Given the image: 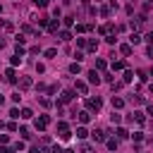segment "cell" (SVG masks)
I'll return each mask as SVG.
<instances>
[{"mask_svg":"<svg viewBox=\"0 0 153 153\" xmlns=\"http://www.w3.org/2000/svg\"><path fill=\"white\" fill-rule=\"evenodd\" d=\"M57 131H60V139H69V136H72V134H69L67 122H57Z\"/></svg>","mask_w":153,"mask_h":153,"instance_id":"1","label":"cell"},{"mask_svg":"<svg viewBox=\"0 0 153 153\" xmlns=\"http://www.w3.org/2000/svg\"><path fill=\"white\" fill-rule=\"evenodd\" d=\"M48 124H50V117H48V115H41V117L36 120V129H41V131H43Z\"/></svg>","mask_w":153,"mask_h":153,"instance_id":"2","label":"cell"},{"mask_svg":"<svg viewBox=\"0 0 153 153\" xmlns=\"http://www.w3.org/2000/svg\"><path fill=\"white\" fill-rule=\"evenodd\" d=\"M31 86H33L31 76H22V79H19V91H26V88H31Z\"/></svg>","mask_w":153,"mask_h":153,"instance_id":"3","label":"cell"},{"mask_svg":"<svg viewBox=\"0 0 153 153\" xmlns=\"http://www.w3.org/2000/svg\"><path fill=\"white\" fill-rule=\"evenodd\" d=\"M86 108L98 112V110H100V98H88V100H86Z\"/></svg>","mask_w":153,"mask_h":153,"instance_id":"4","label":"cell"},{"mask_svg":"<svg viewBox=\"0 0 153 153\" xmlns=\"http://www.w3.org/2000/svg\"><path fill=\"white\" fill-rule=\"evenodd\" d=\"M5 81L17 84V74H14V69H12V67H10V69H5Z\"/></svg>","mask_w":153,"mask_h":153,"instance_id":"5","label":"cell"},{"mask_svg":"<svg viewBox=\"0 0 153 153\" xmlns=\"http://www.w3.org/2000/svg\"><path fill=\"white\" fill-rule=\"evenodd\" d=\"M88 84H100V74H98L96 69L88 72Z\"/></svg>","mask_w":153,"mask_h":153,"instance_id":"6","label":"cell"},{"mask_svg":"<svg viewBox=\"0 0 153 153\" xmlns=\"http://www.w3.org/2000/svg\"><path fill=\"white\" fill-rule=\"evenodd\" d=\"M93 139H96V141H108V131L96 129V131H93Z\"/></svg>","mask_w":153,"mask_h":153,"instance_id":"7","label":"cell"},{"mask_svg":"<svg viewBox=\"0 0 153 153\" xmlns=\"http://www.w3.org/2000/svg\"><path fill=\"white\" fill-rule=\"evenodd\" d=\"M74 98V91H62V96H60V103H69Z\"/></svg>","mask_w":153,"mask_h":153,"instance_id":"8","label":"cell"},{"mask_svg":"<svg viewBox=\"0 0 153 153\" xmlns=\"http://www.w3.org/2000/svg\"><path fill=\"white\" fill-rule=\"evenodd\" d=\"M124 69V60H112V72H120Z\"/></svg>","mask_w":153,"mask_h":153,"instance_id":"9","label":"cell"},{"mask_svg":"<svg viewBox=\"0 0 153 153\" xmlns=\"http://www.w3.org/2000/svg\"><path fill=\"white\" fill-rule=\"evenodd\" d=\"M141 41H143V38H141V36H139L136 31H134V33L129 36V43H131V45H136V43H141Z\"/></svg>","mask_w":153,"mask_h":153,"instance_id":"10","label":"cell"},{"mask_svg":"<svg viewBox=\"0 0 153 153\" xmlns=\"http://www.w3.org/2000/svg\"><path fill=\"white\" fill-rule=\"evenodd\" d=\"M131 79H134V72H131V69H127V72H124V76H122V84H129Z\"/></svg>","mask_w":153,"mask_h":153,"instance_id":"11","label":"cell"},{"mask_svg":"<svg viewBox=\"0 0 153 153\" xmlns=\"http://www.w3.org/2000/svg\"><path fill=\"white\" fill-rule=\"evenodd\" d=\"M76 91H79L81 96H86V91H88V86H86L84 81H76Z\"/></svg>","mask_w":153,"mask_h":153,"instance_id":"12","label":"cell"},{"mask_svg":"<svg viewBox=\"0 0 153 153\" xmlns=\"http://www.w3.org/2000/svg\"><path fill=\"white\" fill-rule=\"evenodd\" d=\"M112 108H117V110H120V108H124V100H122V98H117V96H112Z\"/></svg>","mask_w":153,"mask_h":153,"instance_id":"13","label":"cell"},{"mask_svg":"<svg viewBox=\"0 0 153 153\" xmlns=\"http://www.w3.org/2000/svg\"><path fill=\"white\" fill-rule=\"evenodd\" d=\"M48 31H50V33H57V19L48 22Z\"/></svg>","mask_w":153,"mask_h":153,"instance_id":"14","label":"cell"},{"mask_svg":"<svg viewBox=\"0 0 153 153\" xmlns=\"http://www.w3.org/2000/svg\"><path fill=\"white\" fill-rule=\"evenodd\" d=\"M69 72H72V74H79V72H81V65H79V62H72V65H69Z\"/></svg>","mask_w":153,"mask_h":153,"instance_id":"15","label":"cell"},{"mask_svg":"<svg viewBox=\"0 0 153 153\" xmlns=\"http://www.w3.org/2000/svg\"><path fill=\"white\" fill-rule=\"evenodd\" d=\"M131 103H134V105H143L146 100H143V96H139V93H136V96H131Z\"/></svg>","mask_w":153,"mask_h":153,"instance_id":"16","label":"cell"},{"mask_svg":"<svg viewBox=\"0 0 153 153\" xmlns=\"http://www.w3.org/2000/svg\"><path fill=\"white\" fill-rule=\"evenodd\" d=\"M88 120H91V115H88L86 110H84V112H79V122H81V124H86Z\"/></svg>","mask_w":153,"mask_h":153,"instance_id":"17","label":"cell"},{"mask_svg":"<svg viewBox=\"0 0 153 153\" xmlns=\"http://www.w3.org/2000/svg\"><path fill=\"white\" fill-rule=\"evenodd\" d=\"M76 136H79V139H86V136H88L86 127H76Z\"/></svg>","mask_w":153,"mask_h":153,"instance_id":"18","label":"cell"},{"mask_svg":"<svg viewBox=\"0 0 153 153\" xmlns=\"http://www.w3.org/2000/svg\"><path fill=\"white\" fill-rule=\"evenodd\" d=\"M134 120H136L139 124H143V122H146V115H143V112H134Z\"/></svg>","mask_w":153,"mask_h":153,"instance_id":"19","label":"cell"},{"mask_svg":"<svg viewBox=\"0 0 153 153\" xmlns=\"http://www.w3.org/2000/svg\"><path fill=\"white\" fill-rule=\"evenodd\" d=\"M115 134H117V139H127V136H129V131H127V129H117Z\"/></svg>","mask_w":153,"mask_h":153,"instance_id":"20","label":"cell"},{"mask_svg":"<svg viewBox=\"0 0 153 153\" xmlns=\"http://www.w3.org/2000/svg\"><path fill=\"white\" fill-rule=\"evenodd\" d=\"M110 31H112V24H105V26H100V33H103V36H105V33H110Z\"/></svg>","mask_w":153,"mask_h":153,"instance_id":"21","label":"cell"},{"mask_svg":"<svg viewBox=\"0 0 153 153\" xmlns=\"http://www.w3.org/2000/svg\"><path fill=\"white\" fill-rule=\"evenodd\" d=\"M69 38H72L69 31H60V41H69Z\"/></svg>","mask_w":153,"mask_h":153,"instance_id":"22","label":"cell"},{"mask_svg":"<svg viewBox=\"0 0 153 153\" xmlns=\"http://www.w3.org/2000/svg\"><path fill=\"white\" fill-rule=\"evenodd\" d=\"M91 53H96V48H98V41H88V45H86Z\"/></svg>","mask_w":153,"mask_h":153,"instance_id":"23","label":"cell"},{"mask_svg":"<svg viewBox=\"0 0 153 153\" xmlns=\"http://www.w3.org/2000/svg\"><path fill=\"white\" fill-rule=\"evenodd\" d=\"M120 50H122V55H131V43H129V45H122Z\"/></svg>","mask_w":153,"mask_h":153,"instance_id":"24","label":"cell"},{"mask_svg":"<svg viewBox=\"0 0 153 153\" xmlns=\"http://www.w3.org/2000/svg\"><path fill=\"white\" fill-rule=\"evenodd\" d=\"M10 62H12V67H14V65H22V55H12Z\"/></svg>","mask_w":153,"mask_h":153,"instance_id":"25","label":"cell"},{"mask_svg":"<svg viewBox=\"0 0 153 153\" xmlns=\"http://www.w3.org/2000/svg\"><path fill=\"white\" fill-rule=\"evenodd\" d=\"M31 115H33V112H31V110H29V108H24V110H22V120H29V117H31Z\"/></svg>","mask_w":153,"mask_h":153,"instance_id":"26","label":"cell"},{"mask_svg":"<svg viewBox=\"0 0 153 153\" xmlns=\"http://www.w3.org/2000/svg\"><path fill=\"white\" fill-rule=\"evenodd\" d=\"M108 148L115 151V148H117V139H108Z\"/></svg>","mask_w":153,"mask_h":153,"instance_id":"27","label":"cell"},{"mask_svg":"<svg viewBox=\"0 0 153 153\" xmlns=\"http://www.w3.org/2000/svg\"><path fill=\"white\" fill-rule=\"evenodd\" d=\"M55 55H57L55 48H48V50H45V57H55Z\"/></svg>","mask_w":153,"mask_h":153,"instance_id":"28","label":"cell"},{"mask_svg":"<svg viewBox=\"0 0 153 153\" xmlns=\"http://www.w3.org/2000/svg\"><path fill=\"white\" fill-rule=\"evenodd\" d=\"M19 100H22V93H19V91H17V93H12V103H19Z\"/></svg>","mask_w":153,"mask_h":153,"instance_id":"29","label":"cell"},{"mask_svg":"<svg viewBox=\"0 0 153 153\" xmlns=\"http://www.w3.org/2000/svg\"><path fill=\"white\" fill-rule=\"evenodd\" d=\"M10 115H12V117H14V120H17V117H22V112H19V110H17V108H12V110H10Z\"/></svg>","mask_w":153,"mask_h":153,"instance_id":"30","label":"cell"},{"mask_svg":"<svg viewBox=\"0 0 153 153\" xmlns=\"http://www.w3.org/2000/svg\"><path fill=\"white\" fill-rule=\"evenodd\" d=\"M120 120H122V117H120V115H115V112H112V117H110V122H112V124H120Z\"/></svg>","mask_w":153,"mask_h":153,"instance_id":"31","label":"cell"},{"mask_svg":"<svg viewBox=\"0 0 153 153\" xmlns=\"http://www.w3.org/2000/svg\"><path fill=\"white\" fill-rule=\"evenodd\" d=\"M19 134H22V136H24V139H29V136H31V134H29V129H26V127H22V129H19Z\"/></svg>","mask_w":153,"mask_h":153,"instance_id":"32","label":"cell"},{"mask_svg":"<svg viewBox=\"0 0 153 153\" xmlns=\"http://www.w3.org/2000/svg\"><path fill=\"white\" fill-rule=\"evenodd\" d=\"M100 14L103 17H110V7H100Z\"/></svg>","mask_w":153,"mask_h":153,"instance_id":"33","label":"cell"},{"mask_svg":"<svg viewBox=\"0 0 153 153\" xmlns=\"http://www.w3.org/2000/svg\"><path fill=\"white\" fill-rule=\"evenodd\" d=\"M76 45H81V48H84V45H88V41H86V38H76Z\"/></svg>","mask_w":153,"mask_h":153,"instance_id":"34","label":"cell"},{"mask_svg":"<svg viewBox=\"0 0 153 153\" xmlns=\"http://www.w3.org/2000/svg\"><path fill=\"white\" fill-rule=\"evenodd\" d=\"M96 67L98 69H105V60H96Z\"/></svg>","mask_w":153,"mask_h":153,"instance_id":"35","label":"cell"},{"mask_svg":"<svg viewBox=\"0 0 153 153\" xmlns=\"http://www.w3.org/2000/svg\"><path fill=\"white\" fill-rule=\"evenodd\" d=\"M81 153H93V148H91V146H86V143H84V146H81Z\"/></svg>","mask_w":153,"mask_h":153,"instance_id":"36","label":"cell"},{"mask_svg":"<svg viewBox=\"0 0 153 153\" xmlns=\"http://www.w3.org/2000/svg\"><path fill=\"white\" fill-rule=\"evenodd\" d=\"M33 2H36V7H45L48 5V0H33Z\"/></svg>","mask_w":153,"mask_h":153,"instance_id":"37","label":"cell"},{"mask_svg":"<svg viewBox=\"0 0 153 153\" xmlns=\"http://www.w3.org/2000/svg\"><path fill=\"white\" fill-rule=\"evenodd\" d=\"M50 153H65V151H62L60 146H53V151H50Z\"/></svg>","mask_w":153,"mask_h":153,"instance_id":"38","label":"cell"},{"mask_svg":"<svg viewBox=\"0 0 153 153\" xmlns=\"http://www.w3.org/2000/svg\"><path fill=\"white\" fill-rule=\"evenodd\" d=\"M146 41H148V43L153 45V31H151V33H146Z\"/></svg>","mask_w":153,"mask_h":153,"instance_id":"39","label":"cell"},{"mask_svg":"<svg viewBox=\"0 0 153 153\" xmlns=\"http://www.w3.org/2000/svg\"><path fill=\"white\" fill-rule=\"evenodd\" d=\"M0 153H12V151H10L7 146H2V148H0Z\"/></svg>","mask_w":153,"mask_h":153,"instance_id":"40","label":"cell"},{"mask_svg":"<svg viewBox=\"0 0 153 153\" xmlns=\"http://www.w3.org/2000/svg\"><path fill=\"white\" fill-rule=\"evenodd\" d=\"M31 153H41V148H38V146H33V148H31Z\"/></svg>","mask_w":153,"mask_h":153,"instance_id":"41","label":"cell"},{"mask_svg":"<svg viewBox=\"0 0 153 153\" xmlns=\"http://www.w3.org/2000/svg\"><path fill=\"white\" fill-rule=\"evenodd\" d=\"M65 153H76V151H72V148H69V151H65Z\"/></svg>","mask_w":153,"mask_h":153,"instance_id":"42","label":"cell"},{"mask_svg":"<svg viewBox=\"0 0 153 153\" xmlns=\"http://www.w3.org/2000/svg\"><path fill=\"white\" fill-rule=\"evenodd\" d=\"M2 45H5V41H2V38H0V48H2Z\"/></svg>","mask_w":153,"mask_h":153,"instance_id":"43","label":"cell"},{"mask_svg":"<svg viewBox=\"0 0 153 153\" xmlns=\"http://www.w3.org/2000/svg\"><path fill=\"white\" fill-rule=\"evenodd\" d=\"M151 74H153V67H151Z\"/></svg>","mask_w":153,"mask_h":153,"instance_id":"44","label":"cell"}]
</instances>
